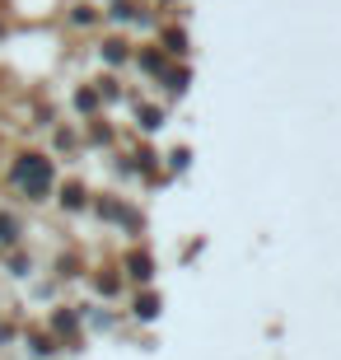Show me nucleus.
<instances>
[{"label": "nucleus", "mask_w": 341, "mask_h": 360, "mask_svg": "<svg viewBox=\"0 0 341 360\" xmlns=\"http://www.w3.org/2000/svg\"><path fill=\"white\" fill-rule=\"evenodd\" d=\"M103 56H108V61H122V56H127V47H122V42H108Z\"/></svg>", "instance_id": "39448f33"}, {"label": "nucleus", "mask_w": 341, "mask_h": 360, "mask_svg": "<svg viewBox=\"0 0 341 360\" xmlns=\"http://www.w3.org/2000/svg\"><path fill=\"white\" fill-rule=\"evenodd\" d=\"M14 234H19L14 215H10V211H0V243H14Z\"/></svg>", "instance_id": "f03ea898"}, {"label": "nucleus", "mask_w": 341, "mask_h": 360, "mask_svg": "<svg viewBox=\"0 0 341 360\" xmlns=\"http://www.w3.org/2000/svg\"><path fill=\"white\" fill-rule=\"evenodd\" d=\"M136 314H141V319H155V314H159V300H155V295H145V300H141V309H136Z\"/></svg>", "instance_id": "20e7f679"}, {"label": "nucleus", "mask_w": 341, "mask_h": 360, "mask_svg": "<svg viewBox=\"0 0 341 360\" xmlns=\"http://www.w3.org/2000/svg\"><path fill=\"white\" fill-rule=\"evenodd\" d=\"M131 276L136 281H150V257H145V253H131Z\"/></svg>", "instance_id": "7ed1b4c3"}, {"label": "nucleus", "mask_w": 341, "mask_h": 360, "mask_svg": "<svg viewBox=\"0 0 341 360\" xmlns=\"http://www.w3.org/2000/svg\"><path fill=\"white\" fill-rule=\"evenodd\" d=\"M66 206H70V211H75V206H84V192H79V187H70V192H66Z\"/></svg>", "instance_id": "423d86ee"}, {"label": "nucleus", "mask_w": 341, "mask_h": 360, "mask_svg": "<svg viewBox=\"0 0 341 360\" xmlns=\"http://www.w3.org/2000/svg\"><path fill=\"white\" fill-rule=\"evenodd\" d=\"M10 183L28 201H47V192H52V160L47 155H19L10 169Z\"/></svg>", "instance_id": "f257e3e1"}]
</instances>
